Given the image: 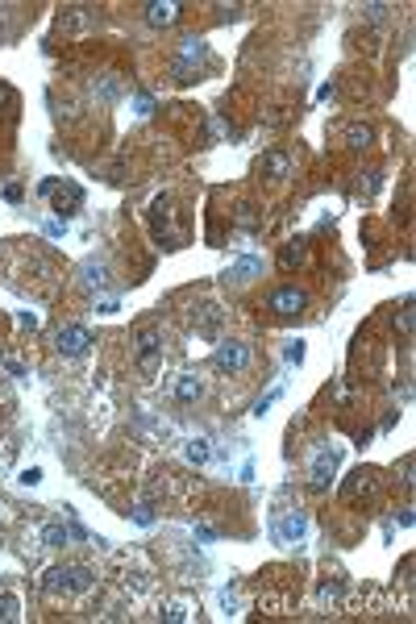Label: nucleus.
<instances>
[{"label":"nucleus","instance_id":"obj_1","mask_svg":"<svg viewBox=\"0 0 416 624\" xmlns=\"http://www.w3.org/2000/svg\"><path fill=\"white\" fill-rule=\"evenodd\" d=\"M87 587H92V570H83V566H50L42 574L46 595H76V591H87Z\"/></svg>","mask_w":416,"mask_h":624},{"label":"nucleus","instance_id":"obj_2","mask_svg":"<svg viewBox=\"0 0 416 624\" xmlns=\"http://www.w3.org/2000/svg\"><path fill=\"white\" fill-rule=\"evenodd\" d=\"M159 362H163V341H159L155 329H146V333L138 337V371H142L146 379H155V375H159Z\"/></svg>","mask_w":416,"mask_h":624},{"label":"nucleus","instance_id":"obj_3","mask_svg":"<svg viewBox=\"0 0 416 624\" xmlns=\"http://www.w3.org/2000/svg\"><path fill=\"white\" fill-rule=\"evenodd\" d=\"M250 346L246 341H221V350H217V371H246L250 367Z\"/></svg>","mask_w":416,"mask_h":624},{"label":"nucleus","instance_id":"obj_4","mask_svg":"<svg viewBox=\"0 0 416 624\" xmlns=\"http://www.w3.org/2000/svg\"><path fill=\"white\" fill-rule=\"evenodd\" d=\"M271 533H275V541H279V546H292V541H300V537L308 533V516H304V512H287L283 520H275V529H271Z\"/></svg>","mask_w":416,"mask_h":624},{"label":"nucleus","instance_id":"obj_5","mask_svg":"<svg viewBox=\"0 0 416 624\" xmlns=\"http://www.w3.org/2000/svg\"><path fill=\"white\" fill-rule=\"evenodd\" d=\"M87 346H92V333L83 325H67L59 333V354L63 358H80V354H87Z\"/></svg>","mask_w":416,"mask_h":624},{"label":"nucleus","instance_id":"obj_6","mask_svg":"<svg viewBox=\"0 0 416 624\" xmlns=\"http://www.w3.org/2000/svg\"><path fill=\"white\" fill-rule=\"evenodd\" d=\"M337 458H341V450H337V446H325V450L317 454V462H313V487H317V491H325V487L333 483Z\"/></svg>","mask_w":416,"mask_h":624},{"label":"nucleus","instance_id":"obj_7","mask_svg":"<svg viewBox=\"0 0 416 624\" xmlns=\"http://www.w3.org/2000/svg\"><path fill=\"white\" fill-rule=\"evenodd\" d=\"M200 59H204V42L187 38V42H179V50H175V71H179V76H192V71L200 67Z\"/></svg>","mask_w":416,"mask_h":624},{"label":"nucleus","instance_id":"obj_8","mask_svg":"<svg viewBox=\"0 0 416 624\" xmlns=\"http://www.w3.org/2000/svg\"><path fill=\"white\" fill-rule=\"evenodd\" d=\"M300 309H304V292L300 288H279L271 296V312H279V316H296Z\"/></svg>","mask_w":416,"mask_h":624},{"label":"nucleus","instance_id":"obj_9","mask_svg":"<svg viewBox=\"0 0 416 624\" xmlns=\"http://www.w3.org/2000/svg\"><path fill=\"white\" fill-rule=\"evenodd\" d=\"M175 17H179V4H175V0H166V4L159 0V4L146 8V21H150V25H171Z\"/></svg>","mask_w":416,"mask_h":624},{"label":"nucleus","instance_id":"obj_10","mask_svg":"<svg viewBox=\"0 0 416 624\" xmlns=\"http://www.w3.org/2000/svg\"><path fill=\"white\" fill-rule=\"evenodd\" d=\"M341 595H345V587H341L337 579H325V583H321V595H317V604H321V612H329V608H337V604H341Z\"/></svg>","mask_w":416,"mask_h":624},{"label":"nucleus","instance_id":"obj_11","mask_svg":"<svg viewBox=\"0 0 416 624\" xmlns=\"http://www.w3.org/2000/svg\"><path fill=\"white\" fill-rule=\"evenodd\" d=\"M200 391H204V383H200L196 375H179V383H175V399L192 404V399H200Z\"/></svg>","mask_w":416,"mask_h":624},{"label":"nucleus","instance_id":"obj_12","mask_svg":"<svg viewBox=\"0 0 416 624\" xmlns=\"http://www.w3.org/2000/svg\"><path fill=\"white\" fill-rule=\"evenodd\" d=\"M80 283L83 288H104V283H108V271L96 267V262H83L80 267Z\"/></svg>","mask_w":416,"mask_h":624},{"label":"nucleus","instance_id":"obj_13","mask_svg":"<svg viewBox=\"0 0 416 624\" xmlns=\"http://www.w3.org/2000/svg\"><path fill=\"white\" fill-rule=\"evenodd\" d=\"M183 454H187V462H208V454H213V450H208V437H192Z\"/></svg>","mask_w":416,"mask_h":624},{"label":"nucleus","instance_id":"obj_14","mask_svg":"<svg viewBox=\"0 0 416 624\" xmlns=\"http://www.w3.org/2000/svg\"><path fill=\"white\" fill-rule=\"evenodd\" d=\"M250 275H258V262L254 258H242L238 267H229V279H238V283H246Z\"/></svg>","mask_w":416,"mask_h":624},{"label":"nucleus","instance_id":"obj_15","mask_svg":"<svg viewBox=\"0 0 416 624\" xmlns=\"http://www.w3.org/2000/svg\"><path fill=\"white\" fill-rule=\"evenodd\" d=\"M17 616H21L17 595H0V621H17Z\"/></svg>","mask_w":416,"mask_h":624},{"label":"nucleus","instance_id":"obj_16","mask_svg":"<svg viewBox=\"0 0 416 624\" xmlns=\"http://www.w3.org/2000/svg\"><path fill=\"white\" fill-rule=\"evenodd\" d=\"M345 142H350V146H354V150H362V146H366V142H371V129H366V125H354V129H350V134H345Z\"/></svg>","mask_w":416,"mask_h":624},{"label":"nucleus","instance_id":"obj_17","mask_svg":"<svg viewBox=\"0 0 416 624\" xmlns=\"http://www.w3.org/2000/svg\"><path fill=\"white\" fill-rule=\"evenodd\" d=\"M166 621H192V604H183V600H175L171 608L163 612Z\"/></svg>","mask_w":416,"mask_h":624},{"label":"nucleus","instance_id":"obj_18","mask_svg":"<svg viewBox=\"0 0 416 624\" xmlns=\"http://www.w3.org/2000/svg\"><path fill=\"white\" fill-rule=\"evenodd\" d=\"M300 254H304V250H300V241H287V250L279 254V262H283V267H296V262H300Z\"/></svg>","mask_w":416,"mask_h":624},{"label":"nucleus","instance_id":"obj_19","mask_svg":"<svg viewBox=\"0 0 416 624\" xmlns=\"http://www.w3.org/2000/svg\"><path fill=\"white\" fill-rule=\"evenodd\" d=\"M42 537H46V546H63V541H67V529H63V525H50Z\"/></svg>","mask_w":416,"mask_h":624},{"label":"nucleus","instance_id":"obj_20","mask_svg":"<svg viewBox=\"0 0 416 624\" xmlns=\"http://www.w3.org/2000/svg\"><path fill=\"white\" fill-rule=\"evenodd\" d=\"M134 108H138L142 117H150V113H155V100H150L146 92H138V96H134Z\"/></svg>","mask_w":416,"mask_h":624},{"label":"nucleus","instance_id":"obj_21","mask_svg":"<svg viewBox=\"0 0 416 624\" xmlns=\"http://www.w3.org/2000/svg\"><path fill=\"white\" fill-rule=\"evenodd\" d=\"M134 520H138V525H150V520H155V508H150V504H138V508H134Z\"/></svg>","mask_w":416,"mask_h":624},{"label":"nucleus","instance_id":"obj_22","mask_svg":"<svg viewBox=\"0 0 416 624\" xmlns=\"http://www.w3.org/2000/svg\"><path fill=\"white\" fill-rule=\"evenodd\" d=\"M266 171H271V175H283V171H287V158H283V155H271V158H266Z\"/></svg>","mask_w":416,"mask_h":624},{"label":"nucleus","instance_id":"obj_23","mask_svg":"<svg viewBox=\"0 0 416 624\" xmlns=\"http://www.w3.org/2000/svg\"><path fill=\"white\" fill-rule=\"evenodd\" d=\"M275 399H279V391H271V395H262V399H258V408H254V412H258V416H266V408H271V404H275Z\"/></svg>","mask_w":416,"mask_h":624},{"label":"nucleus","instance_id":"obj_24","mask_svg":"<svg viewBox=\"0 0 416 624\" xmlns=\"http://www.w3.org/2000/svg\"><path fill=\"white\" fill-rule=\"evenodd\" d=\"M38 478H42V470H38V467H34V470H21V483H25V487H34Z\"/></svg>","mask_w":416,"mask_h":624},{"label":"nucleus","instance_id":"obj_25","mask_svg":"<svg viewBox=\"0 0 416 624\" xmlns=\"http://www.w3.org/2000/svg\"><path fill=\"white\" fill-rule=\"evenodd\" d=\"M300 358H304V350H300V341H292L287 346V362H300Z\"/></svg>","mask_w":416,"mask_h":624}]
</instances>
